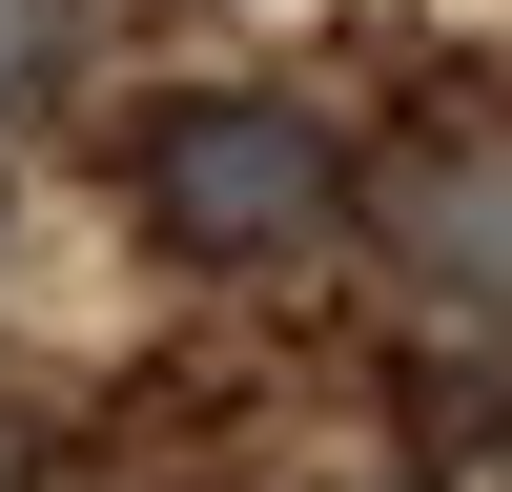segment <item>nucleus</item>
<instances>
[{
  "label": "nucleus",
  "instance_id": "f03ea898",
  "mask_svg": "<svg viewBox=\"0 0 512 492\" xmlns=\"http://www.w3.org/2000/svg\"><path fill=\"white\" fill-rule=\"evenodd\" d=\"M369 226H390V267L431 287L451 328H512V123H431V144L369 185Z\"/></svg>",
  "mask_w": 512,
  "mask_h": 492
},
{
  "label": "nucleus",
  "instance_id": "f257e3e1",
  "mask_svg": "<svg viewBox=\"0 0 512 492\" xmlns=\"http://www.w3.org/2000/svg\"><path fill=\"white\" fill-rule=\"evenodd\" d=\"M328 205H349V144H328L308 103H164L144 123V226L185 246V267H267Z\"/></svg>",
  "mask_w": 512,
  "mask_h": 492
},
{
  "label": "nucleus",
  "instance_id": "7ed1b4c3",
  "mask_svg": "<svg viewBox=\"0 0 512 492\" xmlns=\"http://www.w3.org/2000/svg\"><path fill=\"white\" fill-rule=\"evenodd\" d=\"M0 492H41V431H21V410H0Z\"/></svg>",
  "mask_w": 512,
  "mask_h": 492
}]
</instances>
